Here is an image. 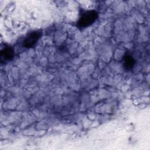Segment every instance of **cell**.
I'll return each mask as SVG.
<instances>
[{"instance_id":"cell-3","label":"cell","mask_w":150,"mask_h":150,"mask_svg":"<svg viewBox=\"0 0 150 150\" xmlns=\"http://www.w3.org/2000/svg\"><path fill=\"white\" fill-rule=\"evenodd\" d=\"M1 56L4 60H11L13 57V51L12 48L9 47H5L3 50L1 51Z\"/></svg>"},{"instance_id":"cell-2","label":"cell","mask_w":150,"mask_h":150,"mask_svg":"<svg viewBox=\"0 0 150 150\" xmlns=\"http://www.w3.org/2000/svg\"><path fill=\"white\" fill-rule=\"evenodd\" d=\"M41 36V32L39 30L33 31L29 33L27 36L25 37L23 42V45L26 47H30L33 46L39 40Z\"/></svg>"},{"instance_id":"cell-1","label":"cell","mask_w":150,"mask_h":150,"mask_svg":"<svg viewBox=\"0 0 150 150\" xmlns=\"http://www.w3.org/2000/svg\"><path fill=\"white\" fill-rule=\"evenodd\" d=\"M97 13L94 10L84 11L80 15L77 22L79 28H84L91 25L97 18Z\"/></svg>"},{"instance_id":"cell-4","label":"cell","mask_w":150,"mask_h":150,"mask_svg":"<svg viewBox=\"0 0 150 150\" xmlns=\"http://www.w3.org/2000/svg\"><path fill=\"white\" fill-rule=\"evenodd\" d=\"M134 63V60L131 56H126L125 59V66L127 69H131Z\"/></svg>"}]
</instances>
